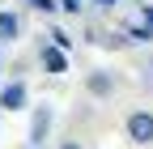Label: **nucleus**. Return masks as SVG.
Instances as JSON below:
<instances>
[{"label":"nucleus","mask_w":153,"mask_h":149,"mask_svg":"<svg viewBox=\"0 0 153 149\" xmlns=\"http://www.w3.org/2000/svg\"><path fill=\"white\" fill-rule=\"evenodd\" d=\"M123 132L132 145H153V111H132L123 119Z\"/></svg>","instance_id":"nucleus-1"},{"label":"nucleus","mask_w":153,"mask_h":149,"mask_svg":"<svg viewBox=\"0 0 153 149\" xmlns=\"http://www.w3.org/2000/svg\"><path fill=\"white\" fill-rule=\"evenodd\" d=\"M51 124H55V115H51V107L43 102V107H34V119H30V149H38L47 141V132H51Z\"/></svg>","instance_id":"nucleus-2"},{"label":"nucleus","mask_w":153,"mask_h":149,"mask_svg":"<svg viewBox=\"0 0 153 149\" xmlns=\"http://www.w3.org/2000/svg\"><path fill=\"white\" fill-rule=\"evenodd\" d=\"M26 98H30L26 81H9L4 89H0V111H22V107H26Z\"/></svg>","instance_id":"nucleus-3"},{"label":"nucleus","mask_w":153,"mask_h":149,"mask_svg":"<svg viewBox=\"0 0 153 149\" xmlns=\"http://www.w3.org/2000/svg\"><path fill=\"white\" fill-rule=\"evenodd\" d=\"M38 55H43V68L51 72V77H60V72H68V55H64V47H55V43L47 47V43H43V51H38Z\"/></svg>","instance_id":"nucleus-4"},{"label":"nucleus","mask_w":153,"mask_h":149,"mask_svg":"<svg viewBox=\"0 0 153 149\" xmlns=\"http://www.w3.org/2000/svg\"><path fill=\"white\" fill-rule=\"evenodd\" d=\"M85 89H89L94 98H111V94H115V77L98 68V72H89V77H85Z\"/></svg>","instance_id":"nucleus-5"},{"label":"nucleus","mask_w":153,"mask_h":149,"mask_svg":"<svg viewBox=\"0 0 153 149\" xmlns=\"http://www.w3.org/2000/svg\"><path fill=\"white\" fill-rule=\"evenodd\" d=\"M123 34H128L132 43H149V39H153V22L136 17V22H128V30H123Z\"/></svg>","instance_id":"nucleus-6"},{"label":"nucleus","mask_w":153,"mask_h":149,"mask_svg":"<svg viewBox=\"0 0 153 149\" xmlns=\"http://www.w3.org/2000/svg\"><path fill=\"white\" fill-rule=\"evenodd\" d=\"M17 30H22V22L13 13H0V39H17Z\"/></svg>","instance_id":"nucleus-7"},{"label":"nucleus","mask_w":153,"mask_h":149,"mask_svg":"<svg viewBox=\"0 0 153 149\" xmlns=\"http://www.w3.org/2000/svg\"><path fill=\"white\" fill-rule=\"evenodd\" d=\"M30 9H38V13H55V9H60V0H30Z\"/></svg>","instance_id":"nucleus-8"},{"label":"nucleus","mask_w":153,"mask_h":149,"mask_svg":"<svg viewBox=\"0 0 153 149\" xmlns=\"http://www.w3.org/2000/svg\"><path fill=\"white\" fill-rule=\"evenodd\" d=\"M51 43H55V47H64V51L72 47V39H68V34H64V30H51Z\"/></svg>","instance_id":"nucleus-9"},{"label":"nucleus","mask_w":153,"mask_h":149,"mask_svg":"<svg viewBox=\"0 0 153 149\" xmlns=\"http://www.w3.org/2000/svg\"><path fill=\"white\" fill-rule=\"evenodd\" d=\"M140 85H145V89H153V60L140 68Z\"/></svg>","instance_id":"nucleus-10"},{"label":"nucleus","mask_w":153,"mask_h":149,"mask_svg":"<svg viewBox=\"0 0 153 149\" xmlns=\"http://www.w3.org/2000/svg\"><path fill=\"white\" fill-rule=\"evenodd\" d=\"M60 9H68V13H81L85 4H81V0H60Z\"/></svg>","instance_id":"nucleus-11"},{"label":"nucleus","mask_w":153,"mask_h":149,"mask_svg":"<svg viewBox=\"0 0 153 149\" xmlns=\"http://www.w3.org/2000/svg\"><path fill=\"white\" fill-rule=\"evenodd\" d=\"M60 149H85V145H81V141H64Z\"/></svg>","instance_id":"nucleus-12"},{"label":"nucleus","mask_w":153,"mask_h":149,"mask_svg":"<svg viewBox=\"0 0 153 149\" xmlns=\"http://www.w3.org/2000/svg\"><path fill=\"white\" fill-rule=\"evenodd\" d=\"M94 4H102V9H115V4H119V0H94Z\"/></svg>","instance_id":"nucleus-13"},{"label":"nucleus","mask_w":153,"mask_h":149,"mask_svg":"<svg viewBox=\"0 0 153 149\" xmlns=\"http://www.w3.org/2000/svg\"><path fill=\"white\" fill-rule=\"evenodd\" d=\"M140 17H145V22H153V9H149V4H145V9H140Z\"/></svg>","instance_id":"nucleus-14"}]
</instances>
